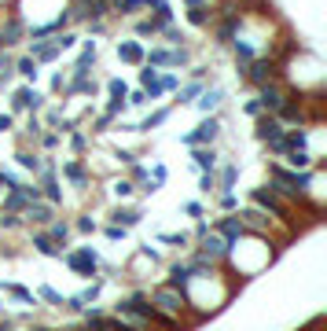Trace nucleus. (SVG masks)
Instances as JSON below:
<instances>
[{
  "mask_svg": "<svg viewBox=\"0 0 327 331\" xmlns=\"http://www.w3.org/2000/svg\"><path fill=\"white\" fill-rule=\"evenodd\" d=\"M287 129H290V125H283L276 114H261V118H257V140L276 155V159H279L283 147H287Z\"/></svg>",
  "mask_w": 327,
  "mask_h": 331,
  "instance_id": "nucleus-1",
  "label": "nucleus"
},
{
  "mask_svg": "<svg viewBox=\"0 0 327 331\" xmlns=\"http://www.w3.org/2000/svg\"><path fill=\"white\" fill-rule=\"evenodd\" d=\"M188 59H191V52L184 48V44H173V48H151L144 63H147V67H158V70H177Z\"/></svg>",
  "mask_w": 327,
  "mask_h": 331,
  "instance_id": "nucleus-2",
  "label": "nucleus"
},
{
  "mask_svg": "<svg viewBox=\"0 0 327 331\" xmlns=\"http://www.w3.org/2000/svg\"><path fill=\"white\" fill-rule=\"evenodd\" d=\"M217 136H221V118H202L195 125V133L184 136V144H188V147H213Z\"/></svg>",
  "mask_w": 327,
  "mask_h": 331,
  "instance_id": "nucleus-3",
  "label": "nucleus"
},
{
  "mask_svg": "<svg viewBox=\"0 0 327 331\" xmlns=\"http://www.w3.org/2000/svg\"><path fill=\"white\" fill-rule=\"evenodd\" d=\"M151 306H158L166 313H173V317H180L188 302H184V291H177V287H169V283H166V287H158V291L151 294Z\"/></svg>",
  "mask_w": 327,
  "mask_h": 331,
  "instance_id": "nucleus-4",
  "label": "nucleus"
},
{
  "mask_svg": "<svg viewBox=\"0 0 327 331\" xmlns=\"http://www.w3.org/2000/svg\"><path fill=\"white\" fill-rule=\"evenodd\" d=\"M22 221H26V225H37V228H48L52 221H55V206H52V202H44V199H34L22 210Z\"/></svg>",
  "mask_w": 327,
  "mask_h": 331,
  "instance_id": "nucleus-5",
  "label": "nucleus"
},
{
  "mask_svg": "<svg viewBox=\"0 0 327 331\" xmlns=\"http://www.w3.org/2000/svg\"><path fill=\"white\" fill-rule=\"evenodd\" d=\"M63 180L67 184H74V188H88L92 184V166L85 162V159H70V162H63Z\"/></svg>",
  "mask_w": 327,
  "mask_h": 331,
  "instance_id": "nucleus-6",
  "label": "nucleus"
},
{
  "mask_svg": "<svg viewBox=\"0 0 327 331\" xmlns=\"http://www.w3.org/2000/svg\"><path fill=\"white\" fill-rule=\"evenodd\" d=\"M67 265L77 269V273H85V276H92V273H96V265H100V258H96V250H92V247H81V250H70V254H67Z\"/></svg>",
  "mask_w": 327,
  "mask_h": 331,
  "instance_id": "nucleus-7",
  "label": "nucleus"
},
{
  "mask_svg": "<svg viewBox=\"0 0 327 331\" xmlns=\"http://www.w3.org/2000/svg\"><path fill=\"white\" fill-rule=\"evenodd\" d=\"M29 55H34L37 63H52V59L63 55V52H59V44H55L52 37H34V41H29Z\"/></svg>",
  "mask_w": 327,
  "mask_h": 331,
  "instance_id": "nucleus-8",
  "label": "nucleus"
},
{
  "mask_svg": "<svg viewBox=\"0 0 327 331\" xmlns=\"http://www.w3.org/2000/svg\"><path fill=\"white\" fill-rule=\"evenodd\" d=\"M11 103H15V110H41L44 107V96L37 88H29V85H22V88H15V96H11Z\"/></svg>",
  "mask_w": 327,
  "mask_h": 331,
  "instance_id": "nucleus-9",
  "label": "nucleus"
},
{
  "mask_svg": "<svg viewBox=\"0 0 327 331\" xmlns=\"http://www.w3.org/2000/svg\"><path fill=\"white\" fill-rule=\"evenodd\" d=\"M213 228L221 232L228 243H236V239H243V232H250V228L243 225V217H239V214H228V217H221V221H217Z\"/></svg>",
  "mask_w": 327,
  "mask_h": 331,
  "instance_id": "nucleus-10",
  "label": "nucleus"
},
{
  "mask_svg": "<svg viewBox=\"0 0 327 331\" xmlns=\"http://www.w3.org/2000/svg\"><path fill=\"white\" fill-rule=\"evenodd\" d=\"M118 59H121V63H133V67H144L147 48H144L140 41H118Z\"/></svg>",
  "mask_w": 327,
  "mask_h": 331,
  "instance_id": "nucleus-11",
  "label": "nucleus"
},
{
  "mask_svg": "<svg viewBox=\"0 0 327 331\" xmlns=\"http://www.w3.org/2000/svg\"><path fill=\"white\" fill-rule=\"evenodd\" d=\"M191 103H199V110H206V114H213V110L224 103V88H221V85H213V88H202V92H199V100H191Z\"/></svg>",
  "mask_w": 327,
  "mask_h": 331,
  "instance_id": "nucleus-12",
  "label": "nucleus"
},
{
  "mask_svg": "<svg viewBox=\"0 0 327 331\" xmlns=\"http://www.w3.org/2000/svg\"><path fill=\"white\" fill-rule=\"evenodd\" d=\"M195 169L213 173V169H217V151H213V147H195Z\"/></svg>",
  "mask_w": 327,
  "mask_h": 331,
  "instance_id": "nucleus-13",
  "label": "nucleus"
},
{
  "mask_svg": "<svg viewBox=\"0 0 327 331\" xmlns=\"http://www.w3.org/2000/svg\"><path fill=\"white\" fill-rule=\"evenodd\" d=\"M34 247L41 250V254H59V247H55V239H52L48 232H41V228L34 232Z\"/></svg>",
  "mask_w": 327,
  "mask_h": 331,
  "instance_id": "nucleus-14",
  "label": "nucleus"
},
{
  "mask_svg": "<svg viewBox=\"0 0 327 331\" xmlns=\"http://www.w3.org/2000/svg\"><path fill=\"white\" fill-rule=\"evenodd\" d=\"M15 70H19L22 77H29V81H34V77H37V70H41V63H37L34 55H22L19 63H15Z\"/></svg>",
  "mask_w": 327,
  "mask_h": 331,
  "instance_id": "nucleus-15",
  "label": "nucleus"
},
{
  "mask_svg": "<svg viewBox=\"0 0 327 331\" xmlns=\"http://www.w3.org/2000/svg\"><path fill=\"white\" fill-rule=\"evenodd\" d=\"M136 221H140V214L136 210H114V225H121V228H129V225H136Z\"/></svg>",
  "mask_w": 327,
  "mask_h": 331,
  "instance_id": "nucleus-16",
  "label": "nucleus"
},
{
  "mask_svg": "<svg viewBox=\"0 0 327 331\" xmlns=\"http://www.w3.org/2000/svg\"><path fill=\"white\" fill-rule=\"evenodd\" d=\"M111 188H114V199H129V195H133V180H129V177H121V180H114Z\"/></svg>",
  "mask_w": 327,
  "mask_h": 331,
  "instance_id": "nucleus-17",
  "label": "nucleus"
},
{
  "mask_svg": "<svg viewBox=\"0 0 327 331\" xmlns=\"http://www.w3.org/2000/svg\"><path fill=\"white\" fill-rule=\"evenodd\" d=\"M166 118H169V107H162V110H154V114H151V118H147L144 125H140V129H154V125H162Z\"/></svg>",
  "mask_w": 327,
  "mask_h": 331,
  "instance_id": "nucleus-18",
  "label": "nucleus"
},
{
  "mask_svg": "<svg viewBox=\"0 0 327 331\" xmlns=\"http://www.w3.org/2000/svg\"><path fill=\"white\" fill-rule=\"evenodd\" d=\"M70 147L74 151H85L88 147V133H70Z\"/></svg>",
  "mask_w": 327,
  "mask_h": 331,
  "instance_id": "nucleus-19",
  "label": "nucleus"
},
{
  "mask_svg": "<svg viewBox=\"0 0 327 331\" xmlns=\"http://www.w3.org/2000/svg\"><path fill=\"white\" fill-rule=\"evenodd\" d=\"M236 202H239V199L232 195V192H224V195H221V206H224V210H236Z\"/></svg>",
  "mask_w": 327,
  "mask_h": 331,
  "instance_id": "nucleus-20",
  "label": "nucleus"
},
{
  "mask_svg": "<svg viewBox=\"0 0 327 331\" xmlns=\"http://www.w3.org/2000/svg\"><path fill=\"white\" fill-rule=\"evenodd\" d=\"M77 228H81V232H92V228H96V221H88V217H81V221H77Z\"/></svg>",
  "mask_w": 327,
  "mask_h": 331,
  "instance_id": "nucleus-21",
  "label": "nucleus"
}]
</instances>
